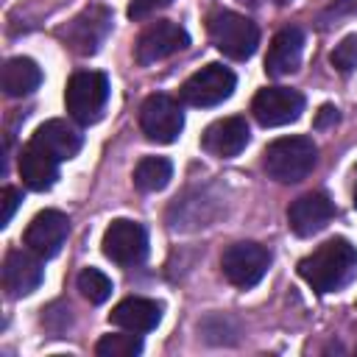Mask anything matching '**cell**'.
Masks as SVG:
<instances>
[{"label":"cell","mask_w":357,"mask_h":357,"mask_svg":"<svg viewBox=\"0 0 357 357\" xmlns=\"http://www.w3.org/2000/svg\"><path fill=\"white\" fill-rule=\"evenodd\" d=\"M298 276L315 293L343 290L357 276V248L346 237H332L298 262Z\"/></svg>","instance_id":"6da1fadb"},{"label":"cell","mask_w":357,"mask_h":357,"mask_svg":"<svg viewBox=\"0 0 357 357\" xmlns=\"http://www.w3.org/2000/svg\"><path fill=\"white\" fill-rule=\"evenodd\" d=\"M315 162H318V145L312 142V137L304 134L279 137L262 153L265 173L279 184H298L312 173Z\"/></svg>","instance_id":"7a4b0ae2"},{"label":"cell","mask_w":357,"mask_h":357,"mask_svg":"<svg viewBox=\"0 0 357 357\" xmlns=\"http://www.w3.org/2000/svg\"><path fill=\"white\" fill-rule=\"evenodd\" d=\"M206 31H209L212 45L234 61L251 59L259 45V28L237 11H226V8L215 11L206 22Z\"/></svg>","instance_id":"3957f363"},{"label":"cell","mask_w":357,"mask_h":357,"mask_svg":"<svg viewBox=\"0 0 357 357\" xmlns=\"http://www.w3.org/2000/svg\"><path fill=\"white\" fill-rule=\"evenodd\" d=\"M106 100H109V78L103 73L84 70V73H75L67 81L64 103H67L70 117L78 120L81 126H89V123L100 120Z\"/></svg>","instance_id":"277c9868"},{"label":"cell","mask_w":357,"mask_h":357,"mask_svg":"<svg viewBox=\"0 0 357 357\" xmlns=\"http://www.w3.org/2000/svg\"><path fill=\"white\" fill-rule=\"evenodd\" d=\"M112 31V11L106 6H86L78 11L64 28H59V39L78 56H92L100 50Z\"/></svg>","instance_id":"5b68a950"},{"label":"cell","mask_w":357,"mask_h":357,"mask_svg":"<svg viewBox=\"0 0 357 357\" xmlns=\"http://www.w3.org/2000/svg\"><path fill=\"white\" fill-rule=\"evenodd\" d=\"M234 86H237L234 73L229 67L212 61V64L201 67L198 73H192L181 84V100L195 109H209V106H218L226 98H231Z\"/></svg>","instance_id":"8992f818"},{"label":"cell","mask_w":357,"mask_h":357,"mask_svg":"<svg viewBox=\"0 0 357 357\" xmlns=\"http://www.w3.org/2000/svg\"><path fill=\"white\" fill-rule=\"evenodd\" d=\"M103 254L120 265V268H134L148 257V231L142 223L128 220V218H117L106 226L103 231Z\"/></svg>","instance_id":"52a82bcc"},{"label":"cell","mask_w":357,"mask_h":357,"mask_svg":"<svg viewBox=\"0 0 357 357\" xmlns=\"http://www.w3.org/2000/svg\"><path fill=\"white\" fill-rule=\"evenodd\" d=\"M139 128L151 142L167 145L176 142L181 128H184V112L178 106V100H173L170 95H148L142 109H139Z\"/></svg>","instance_id":"ba28073f"},{"label":"cell","mask_w":357,"mask_h":357,"mask_svg":"<svg viewBox=\"0 0 357 357\" xmlns=\"http://www.w3.org/2000/svg\"><path fill=\"white\" fill-rule=\"evenodd\" d=\"M271 265V251L259 243H251V240H243V243H234L223 251L220 257V268H223V276L234 284V287H254L265 271Z\"/></svg>","instance_id":"9c48e42d"},{"label":"cell","mask_w":357,"mask_h":357,"mask_svg":"<svg viewBox=\"0 0 357 357\" xmlns=\"http://www.w3.org/2000/svg\"><path fill=\"white\" fill-rule=\"evenodd\" d=\"M190 45V33L178 25V22H170V20H156L151 22L139 36H137V45H134V56L142 67L148 64H156L162 59H170L173 53L184 50Z\"/></svg>","instance_id":"30bf717a"},{"label":"cell","mask_w":357,"mask_h":357,"mask_svg":"<svg viewBox=\"0 0 357 357\" xmlns=\"http://www.w3.org/2000/svg\"><path fill=\"white\" fill-rule=\"evenodd\" d=\"M251 112H254L257 123L265 128L287 126V123H296L301 117L304 95L298 89H290V86H265L254 95Z\"/></svg>","instance_id":"8fae6325"},{"label":"cell","mask_w":357,"mask_h":357,"mask_svg":"<svg viewBox=\"0 0 357 357\" xmlns=\"http://www.w3.org/2000/svg\"><path fill=\"white\" fill-rule=\"evenodd\" d=\"M67 234H70L67 215L59 212V209H45V212L33 215V220L28 223L22 240L33 254H39L42 259H50V257H56L61 251Z\"/></svg>","instance_id":"7c38bea8"},{"label":"cell","mask_w":357,"mask_h":357,"mask_svg":"<svg viewBox=\"0 0 357 357\" xmlns=\"http://www.w3.org/2000/svg\"><path fill=\"white\" fill-rule=\"evenodd\" d=\"M335 218V204L326 192H307L296 198L287 209V226L298 237H312Z\"/></svg>","instance_id":"4fadbf2b"},{"label":"cell","mask_w":357,"mask_h":357,"mask_svg":"<svg viewBox=\"0 0 357 357\" xmlns=\"http://www.w3.org/2000/svg\"><path fill=\"white\" fill-rule=\"evenodd\" d=\"M251 139V131H248V123L245 117H223V120H215L212 126H206V131L201 134V148L209 153V156H218V159H231L237 156Z\"/></svg>","instance_id":"5bb4252c"},{"label":"cell","mask_w":357,"mask_h":357,"mask_svg":"<svg viewBox=\"0 0 357 357\" xmlns=\"http://www.w3.org/2000/svg\"><path fill=\"white\" fill-rule=\"evenodd\" d=\"M42 282V257L33 254L31 248H11L3 259V287L8 290V296L20 298L28 296L39 287Z\"/></svg>","instance_id":"9a60e30c"},{"label":"cell","mask_w":357,"mask_h":357,"mask_svg":"<svg viewBox=\"0 0 357 357\" xmlns=\"http://www.w3.org/2000/svg\"><path fill=\"white\" fill-rule=\"evenodd\" d=\"M31 142H33L36 148H42L45 153H50L53 159L67 162V159L78 156L84 137H81V131H78L73 123H67V120H45V123L33 131Z\"/></svg>","instance_id":"2e32d148"},{"label":"cell","mask_w":357,"mask_h":357,"mask_svg":"<svg viewBox=\"0 0 357 357\" xmlns=\"http://www.w3.org/2000/svg\"><path fill=\"white\" fill-rule=\"evenodd\" d=\"M301 53H304V33L296 25L282 28L271 45H268V56H265V73L273 78L290 75L298 64H301Z\"/></svg>","instance_id":"e0dca14e"},{"label":"cell","mask_w":357,"mask_h":357,"mask_svg":"<svg viewBox=\"0 0 357 357\" xmlns=\"http://www.w3.org/2000/svg\"><path fill=\"white\" fill-rule=\"evenodd\" d=\"M20 178L28 190H36V192H45L56 184L59 178V159H53L50 153H45L42 148H36L33 142H28L22 151H20Z\"/></svg>","instance_id":"ac0fdd59"},{"label":"cell","mask_w":357,"mask_h":357,"mask_svg":"<svg viewBox=\"0 0 357 357\" xmlns=\"http://www.w3.org/2000/svg\"><path fill=\"white\" fill-rule=\"evenodd\" d=\"M112 324L123 326L128 332H151L156 329V324L162 321V304H156L153 298H142V296H128L123 298L114 310H112Z\"/></svg>","instance_id":"d6986e66"},{"label":"cell","mask_w":357,"mask_h":357,"mask_svg":"<svg viewBox=\"0 0 357 357\" xmlns=\"http://www.w3.org/2000/svg\"><path fill=\"white\" fill-rule=\"evenodd\" d=\"M39 84H42V70L33 59L14 56V59L6 61V67H3V92L8 98L31 95Z\"/></svg>","instance_id":"ffe728a7"},{"label":"cell","mask_w":357,"mask_h":357,"mask_svg":"<svg viewBox=\"0 0 357 357\" xmlns=\"http://www.w3.org/2000/svg\"><path fill=\"white\" fill-rule=\"evenodd\" d=\"M173 178V165L165 156H145L134 167V184L142 192H159L170 184Z\"/></svg>","instance_id":"44dd1931"},{"label":"cell","mask_w":357,"mask_h":357,"mask_svg":"<svg viewBox=\"0 0 357 357\" xmlns=\"http://www.w3.org/2000/svg\"><path fill=\"white\" fill-rule=\"evenodd\" d=\"M95 351L100 357H137L142 351V340L137 337V332H114V335H103L95 346Z\"/></svg>","instance_id":"7402d4cb"},{"label":"cell","mask_w":357,"mask_h":357,"mask_svg":"<svg viewBox=\"0 0 357 357\" xmlns=\"http://www.w3.org/2000/svg\"><path fill=\"white\" fill-rule=\"evenodd\" d=\"M78 290L89 304H103L112 296V279L98 268H84L78 273Z\"/></svg>","instance_id":"603a6c76"},{"label":"cell","mask_w":357,"mask_h":357,"mask_svg":"<svg viewBox=\"0 0 357 357\" xmlns=\"http://www.w3.org/2000/svg\"><path fill=\"white\" fill-rule=\"evenodd\" d=\"M329 61H332L335 70H340V73H351V70L357 67V33L343 36L340 45L332 50Z\"/></svg>","instance_id":"cb8c5ba5"},{"label":"cell","mask_w":357,"mask_h":357,"mask_svg":"<svg viewBox=\"0 0 357 357\" xmlns=\"http://www.w3.org/2000/svg\"><path fill=\"white\" fill-rule=\"evenodd\" d=\"M20 201H22V192H20L17 187H3V192H0V204H3L0 226H8V223H11V218H14L17 206H20Z\"/></svg>","instance_id":"d4e9b609"},{"label":"cell","mask_w":357,"mask_h":357,"mask_svg":"<svg viewBox=\"0 0 357 357\" xmlns=\"http://www.w3.org/2000/svg\"><path fill=\"white\" fill-rule=\"evenodd\" d=\"M170 3H173V0H131V3H128V17H131V20H145V17L156 14L159 8L170 6Z\"/></svg>","instance_id":"484cf974"},{"label":"cell","mask_w":357,"mask_h":357,"mask_svg":"<svg viewBox=\"0 0 357 357\" xmlns=\"http://www.w3.org/2000/svg\"><path fill=\"white\" fill-rule=\"evenodd\" d=\"M337 120H340L337 109H335L332 103H324V106L318 109V114H315V128H329V126H335Z\"/></svg>","instance_id":"4316f807"},{"label":"cell","mask_w":357,"mask_h":357,"mask_svg":"<svg viewBox=\"0 0 357 357\" xmlns=\"http://www.w3.org/2000/svg\"><path fill=\"white\" fill-rule=\"evenodd\" d=\"M354 206H357V170H354Z\"/></svg>","instance_id":"83f0119b"},{"label":"cell","mask_w":357,"mask_h":357,"mask_svg":"<svg viewBox=\"0 0 357 357\" xmlns=\"http://www.w3.org/2000/svg\"><path fill=\"white\" fill-rule=\"evenodd\" d=\"M240 3H248V6H257L259 0H240Z\"/></svg>","instance_id":"f1b7e54d"},{"label":"cell","mask_w":357,"mask_h":357,"mask_svg":"<svg viewBox=\"0 0 357 357\" xmlns=\"http://www.w3.org/2000/svg\"><path fill=\"white\" fill-rule=\"evenodd\" d=\"M276 3H279V6H287V3H290V0H276Z\"/></svg>","instance_id":"f546056e"}]
</instances>
